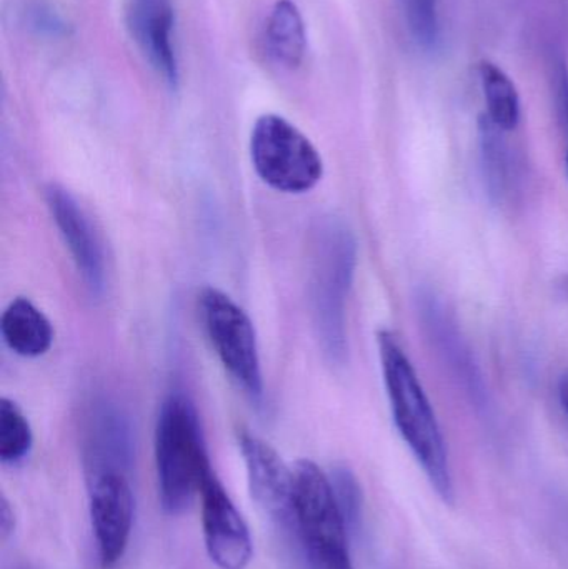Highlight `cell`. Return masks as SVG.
<instances>
[{
    "mask_svg": "<svg viewBox=\"0 0 568 569\" xmlns=\"http://www.w3.org/2000/svg\"><path fill=\"white\" fill-rule=\"evenodd\" d=\"M356 266L353 233L340 222H327L320 227L310 293L320 345L326 357L336 365H342L349 351L346 308Z\"/></svg>",
    "mask_w": 568,
    "mask_h": 569,
    "instance_id": "cell-3",
    "label": "cell"
},
{
    "mask_svg": "<svg viewBox=\"0 0 568 569\" xmlns=\"http://www.w3.org/2000/svg\"><path fill=\"white\" fill-rule=\"evenodd\" d=\"M479 76L490 122L504 132L516 130L520 122V97L514 80L489 60L480 62Z\"/></svg>",
    "mask_w": 568,
    "mask_h": 569,
    "instance_id": "cell-17",
    "label": "cell"
},
{
    "mask_svg": "<svg viewBox=\"0 0 568 569\" xmlns=\"http://www.w3.org/2000/svg\"><path fill=\"white\" fill-rule=\"evenodd\" d=\"M0 530H2L0 533H2L3 541L9 540L16 530V513L6 497L0 500Z\"/></svg>",
    "mask_w": 568,
    "mask_h": 569,
    "instance_id": "cell-22",
    "label": "cell"
},
{
    "mask_svg": "<svg viewBox=\"0 0 568 569\" xmlns=\"http://www.w3.org/2000/svg\"><path fill=\"white\" fill-rule=\"evenodd\" d=\"M340 513L350 533H359L363 523V491L356 473L346 465L333 468L329 475Z\"/></svg>",
    "mask_w": 568,
    "mask_h": 569,
    "instance_id": "cell-19",
    "label": "cell"
},
{
    "mask_svg": "<svg viewBox=\"0 0 568 569\" xmlns=\"http://www.w3.org/2000/svg\"><path fill=\"white\" fill-rule=\"evenodd\" d=\"M33 435L22 408L9 398L0 400V461L19 465L32 450Z\"/></svg>",
    "mask_w": 568,
    "mask_h": 569,
    "instance_id": "cell-18",
    "label": "cell"
},
{
    "mask_svg": "<svg viewBox=\"0 0 568 569\" xmlns=\"http://www.w3.org/2000/svg\"><path fill=\"white\" fill-rule=\"evenodd\" d=\"M407 27L419 46L436 47L440 36L439 0H399Z\"/></svg>",
    "mask_w": 568,
    "mask_h": 569,
    "instance_id": "cell-20",
    "label": "cell"
},
{
    "mask_svg": "<svg viewBox=\"0 0 568 569\" xmlns=\"http://www.w3.org/2000/svg\"><path fill=\"white\" fill-rule=\"evenodd\" d=\"M560 288H562L564 295L568 298V276L564 277Z\"/></svg>",
    "mask_w": 568,
    "mask_h": 569,
    "instance_id": "cell-25",
    "label": "cell"
},
{
    "mask_svg": "<svg viewBox=\"0 0 568 569\" xmlns=\"http://www.w3.org/2000/svg\"><path fill=\"white\" fill-rule=\"evenodd\" d=\"M559 89H560V99H562V109L564 116H566L567 130H568V69L566 66H560L559 72ZM566 172L568 177V146L566 153Z\"/></svg>",
    "mask_w": 568,
    "mask_h": 569,
    "instance_id": "cell-23",
    "label": "cell"
},
{
    "mask_svg": "<svg viewBox=\"0 0 568 569\" xmlns=\"http://www.w3.org/2000/svg\"><path fill=\"white\" fill-rule=\"evenodd\" d=\"M29 13L32 16L30 22H32V27H36L37 30L53 33V36L66 33V23H63L60 17L56 16L52 10L46 9V7L42 6H36Z\"/></svg>",
    "mask_w": 568,
    "mask_h": 569,
    "instance_id": "cell-21",
    "label": "cell"
},
{
    "mask_svg": "<svg viewBox=\"0 0 568 569\" xmlns=\"http://www.w3.org/2000/svg\"><path fill=\"white\" fill-rule=\"evenodd\" d=\"M292 523L309 569H356L332 481L310 460L297 461L293 468Z\"/></svg>",
    "mask_w": 568,
    "mask_h": 569,
    "instance_id": "cell-4",
    "label": "cell"
},
{
    "mask_svg": "<svg viewBox=\"0 0 568 569\" xmlns=\"http://www.w3.org/2000/svg\"><path fill=\"white\" fill-rule=\"evenodd\" d=\"M504 133L496 123L490 122L489 117H480L479 143L484 180L487 193L496 206L509 203L519 187L516 157Z\"/></svg>",
    "mask_w": 568,
    "mask_h": 569,
    "instance_id": "cell-14",
    "label": "cell"
},
{
    "mask_svg": "<svg viewBox=\"0 0 568 569\" xmlns=\"http://www.w3.org/2000/svg\"><path fill=\"white\" fill-rule=\"evenodd\" d=\"M200 318L207 337L230 377L253 398L263 393L262 367L256 328L249 315L219 288L206 287L199 295Z\"/></svg>",
    "mask_w": 568,
    "mask_h": 569,
    "instance_id": "cell-6",
    "label": "cell"
},
{
    "mask_svg": "<svg viewBox=\"0 0 568 569\" xmlns=\"http://www.w3.org/2000/svg\"><path fill=\"white\" fill-rule=\"evenodd\" d=\"M269 56L287 69H297L307 52V32L302 13L292 0H277L266 23Z\"/></svg>",
    "mask_w": 568,
    "mask_h": 569,
    "instance_id": "cell-16",
    "label": "cell"
},
{
    "mask_svg": "<svg viewBox=\"0 0 568 569\" xmlns=\"http://www.w3.org/2000/svg\"><path fill=\"white\" fill-rule=\"evenodd\" d=\"M240 453L253 501L273 520L292 523L293 470L279 453L256 435H239Z\"/></svg>",
    "mask_w": 568,
    "mask_h": 569,
    "instance_id": "cell-10",
    "label": "cell"
},
{
    "mask_svg": "<svg viewBox=\"0 0 568 569\" xmlns=\"http://www.w3.org/2000/svg\"><path fill=\"white\" fill-rule=\"evenodd\" d=\"M203 541L210 560L220 569H246L252 561L249 527L223 485L210 470L200 485Z\"/></svg>",
    "mask_w": 568,
    "mask_h": 569,
    "instance_id": "cell-9",
    "label": "cell"
},
{
    "mask_svg": "<svg viewBox=\"0 0 568 569\" xmlns=\"http://www.w3.org/2000/svg\"><path fill=\"white\" fill-rule=\"evenodd\" d=\"M90 521L100 567L112 569L126 557L132 537L136 500L129 477L100 475L87 480Z\"/></svg>",
    "mask_w": 568,
    "mask_h": 569,
    "instance_id": "cell-8",
    "label": "cell"
},
{
    "mask_svg": "<svg viewBox=\"0 0 568 569\" xmlns=\"http://www.w3.org/2000/svg\"><path fill=\"white\" fill-rule=\"evenodd\" d=\"M416 307L427 340L457 387L477 411H489L490 395L482 370L449 307L432 290H420L416 297Z\"/></svg>",
    "mask_w": 568,
    "mask_h": 569,
    "instance_id": "cell-7",
    "label": "cell"
},
{
    "mask_svg": "<svg viewBox=\"0 0 568 569\" xmlns=\"http://www.w3.org/2000/svg\"><path fill=\"white\" fill-rule=\"evenodd\" d=\"M156 468L162 510L170 517L186 513L212 467L199 415L183 395H170L160 407L156 425Z\"/></svg>",
    "mask_w": 568,
    "mask_h": 569,
    "instance_id": "cell-2",
    "label": "cell"
},
{
    "mask_svg": "<svg viewBox=\"0 0 568 569\" xmlns=\"http://www.w3.org/2000/svg\"><path fill=\"white\" fill-rule=\"evenodd\" d=\"M559 401L564 413L568 417V371L559 380Z\"/></svg>",
    "mask_w": 568,
    "mask_h": 569,
    "instance_id": "cell-24",
    "label": "cell"
},
{
    "mask_svg": "<svg viewBox=\"0 0 568 569\" xmlns=\"http://www.w3.org/2000/svg\"><path fill=\"white\" fill-rule=\"evenodd\" d=\"M133 463V435L129 421L112 407H102L90 418L83 440L87 480L100 475L129 477Z\"/></svg>",
    "mask_w": 568,
    "mask_h": 569,
    "instance_id": "cell-13",
    "label": "cell"
},
{
    "mask_svg": "<svg viewBox=\"0 0 568 569\" xmlns=\"http://www.w3.org/2000/svg\"><path fill=\"white\" fill-rule=\"evenodd\" d=\"M129 29L150 66L170 89L179 86L180 72L173 46L172 0H130Z\"/></svg>",
    "mask_w": 568,
    "mask_h": 569,
    "instance_id": "cell-12",
    "label": "cell"
},
{
    "mask_svg": "<svg viewBox=\"0 0 568 569\" xmlns=\"http://www.w3.org/2000/svg\"><path fill=\"white\" fill-rule=\"evenodd\" d=\"M0 330L7 347L19 357H42L52 347V323L29 298L17 297L7 305Z\"/></svg>",
    "mask_w": 568,
    "mask_h": 569,
    "instance_id": "cell-15",
    "label": "cell"
},
{
    "mask_svg": "<svg viewBox=\"0 0 568 569\" xmlns=\"http://www.w3.org/2000/svg\"><path fill=\"white\" fill-rule=\"evenodd\" d=\"M250 157L257 176L277 192H309L323 176L319 150L293 123L276 113L257 119Z\"/></svg>",
    "mask_w": 568,
    "mask_h": 569,
    "instance_id": "cell-5",
    "label": "cell"
},
{
    "mask_svg": "<svg viewBox=\"0 0 568 569\" xmlns=\"http://www.w3.org/2000/svg\"><path fill=\"white\" fill-rule=\"evenodd\" d=\"M377 345L393 423L436 493L452 505L456 491L446 440L419 375L392 331L380 330Z\"/></svg>",
    "mask_w": 568,
    "mask_h": 569,
    "instance_id": "cell-1",
    "label": "cell"
},
{
    "mask_svg": "<svg viewBox=\"0 0 568 569\" xmlns=\"http://www.w3.org/2000/svg\"><path fill=\"white\" fill-rule=\"evenodd\" d=\"M47 207L53 222L72 256L77 270L92 293H100L106 283V260L99 237L89 217L76 197L60 186H50L46 192Z\"/></svg>",
    "mask_w": 568,
    "mask_h": 569,
    "instance_id": "cell-11",
    "label": "cell"
}]
</instances>
